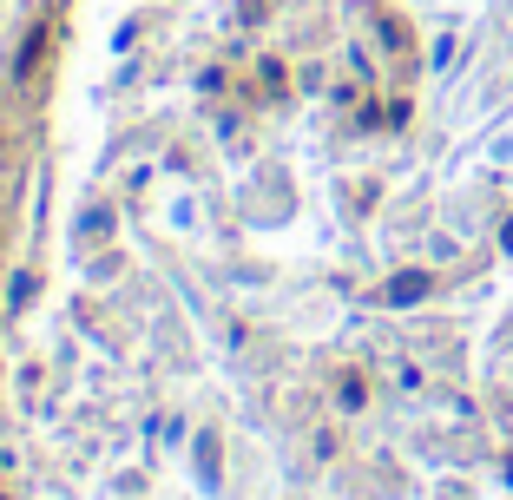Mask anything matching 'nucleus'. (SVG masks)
<instances>
[{"label": "nucleus", "instance_id": "obj_1", "mask_svg": "<svg viewBox=\"0 0 513 500\" xmlns=\"http://www.w3.org/2000/svg\"><path fill=\"white\" fill-rule=\"evenodd\" d=\"M40 47H47V27H33V40H27V47H20V66H14L20 79L33 73V60H40Z\"/></svg>", "mask_w": 513, "mask_h": 500}, {"label": "nucleus", "instance_id": "obj_2", "mask_svg": "<svg viewBox=\"0 0 513 500\" xmlns=\"http://www.w3.org/2000/svg\"><path fill=\"white\" fill-rule=\"evenodd\" d=\"M421 290H428V277H421V270H408V277H395V303H415Z\"/></svg>", "mask_w": 513, "mask_h": 500}]
</instances>
